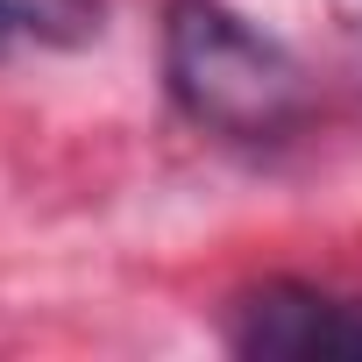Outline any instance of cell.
Returning <instances> with one entry per match:
<instances>
[{
  "label": "cell",
  "instance_id": "6da1fadb",
  "mask_svg": "<svg viewBox=\"0 0 362 362\" xmlns=\"http://www.w3.org/2000/svg\"><path fill=\"white\" fill-rule=\"evenodd\" d=\"M163 78L170 100L214 135L263 142L298 114V64L228 0H170L163 15Z\"/></svg>",
  "mask_w": 362,
  "mask_h": 362
},
{
  "label": "cell",
  "instance_id": "7a4b0ae2",
  "mask_svg": "<svg viewBox=\"0 0 362 362\" xmlns=\"http://www.w3.org/2000/svg\"><path fill=\"white\" fill-rule=\"evenodd\" d=\"M228 348L256 362H362V305L277 277L235 298Z\"/></svg>",
  "mask_w": 362,
  "mask_h": 362
},
{
  "label": "cell",
  "instance_id": "3957f363",
  "mask_svg": "<svg viewBox=\"0 0 362 362\" xmlns=\"http://www.w3.org/2000/svg\"><path fill=\"white\" fill-rule=\"evenodd\" d=\"M29 29V15H22V0H0V50H8L15 36Z\"/></svg>",
  "mask_w": 362,
  "mask_h": 362
}]
</instances>
